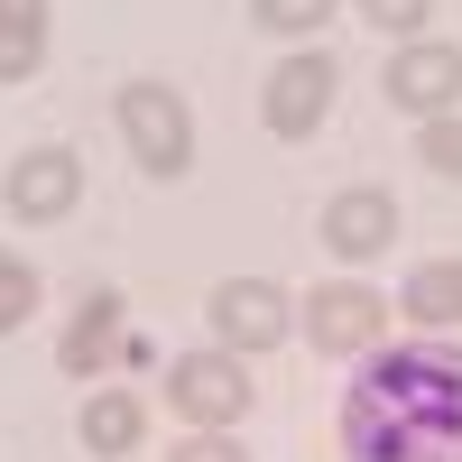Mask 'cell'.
Here are the masks:
<instances>
[{
    "mask_svg": "<svg viewBox=\"0 0 462 462\" xmlns=\"http://www.w3.org/2000/svg\"><path fill=\"white\" fill-rule=\"evenodd\" d=\"M352 462H462V352L453 342H379L342 398Z\"/></svg>",
    "mask_w": 462,
    "mask_h": 462,
    "instance_id": "6da1fadb",
    "label": "cell"
},
{
    "mask_svg": "<svg viewBox=\"0 0 462 462\" xmlns=\"http://www.w3.org/2000/svg\"><path fill=\"white\" fill-rule=\"evenodd\" d=\"M111 121H121V148L139 158V176L176 185L185 167H195V111H185V93L158 84V74H139V84L111 93Z\"/></svg>",
    "mask_w": 462,
    "mask_h": 462,
    "instance_id": "7a4b0ae2",
    "label": "cell"
},
{
    "mask_svg": "<svg viewBox=\"0 0 462 462\" xmlns=\"http://www.w3.org/2000/svg\"><path fill=\"white\" fill-rule=\"evenodd\" d=\"M333 56L324 47H296V56H278L268 65V84H259V121H268V139H315L324 121H333Z\"/></svg>",
    "mask_w": 462,
    "mask_h": 462,
    "instance_id": "3957f363",
    "label": "cell"
},
{
    "mask_svg": "<svg viewBox=\"0 0 462 462\" xmlns=\"http://www.w3.org/2000/svg\"><path fill=\"white\" fill-rule=\"evenodd\" d=\"M204 324H213V352H278V342L296 333V305L287 287H268V278H222L204 296Z\"/></svg>",
    "mask_w": 462,
    "mask_h": 462,
    "instance_id": "277c9868",
    "label": "cell"
},
{
    "mask_svg": "<svg viewBox=\"0 0 462 462\" xmlns=\"http://www.w3.org/2000/svg\"><path fill=\"white\" fill-rule=\"evenodd\" d=\"M167 407L195 416L204 435L241 426V416H250V370H241V352H176V361H167Z\"/></svg>",
    "mask_w": 462,
    "mask_h": 462,
    "instance_id": "5b68a950",
    "label": "cell"
},
{
    "mask_svg": "<svg viewBox=\"0 0 462 462\" xmlns=\"http://www.w3.org/2000/svg\"><path fill=\"white\" fill-rule=\"evenodd\" d=\"M296 333L315 342V352H379V342H389V296L361 287V278L315 287V296L296 305Z\"/></svg>",
    "mask_w": 462,
    "mask_h": 462,
    "instance_id": "8992f818",
    "label": "cell"
},
{
    "mask_svg": "<svg viewBox=\"0 0 462 462\" xmlns=\"http://www.w3.org/2000/svg\"><path fill=\"white\" fill-rule=\"evenodd\" d=\"M379 93H389L407 121H444V111H462V47H444V37L398 47L389 74H379Z\"/></svg>",
    "mask_w": 462,
    "mask_h": 462,
    "instance_id": "52a82bcc",
    "label": "cell"
},
{
    "mask_svg": "<svg viewBox=\"0 0 462 462\" xmlns=\"http://www.w3.org/2000/svg\"><path fill=\"white\" fill-rule=\"evenodd\" d=\"M0 204L19 222H65L84 204V158H74V148H28V158L0 176Z\"/></svg>",
    "mask_w": 462,
    "mask_h": 462,
    "instance_id": "ba28073f",
    "label": "cell"
},
{
    "mask_svg": "<svg viewBox=\"0 0 462 462\" xmlns=\"http://www.w3.org/2000/svg\"><path fill=\"white\" fill-rule=\"evenodd\" d=\"M398 241V195H389V185H342V195L324 204V250L333 259H379V250H389Z\"/></svg>",
    "mask_w": 462,
    "mask_h": 462,
    "instance_id": "9c48e42d",
    "label": "cell"
},
{
    "mask_svg": "<svg viewBox=\"0 0 462 462\" xmlns=\"http://www.w3.org/2000/svg\"><path fill=\"white\" fill-rule=\"evenodd\" d=\"M121 315H130V305L111 296V287H93L84 305H74L65 342H56V370H65V379H84V389H102V370L121 361Z\"/></svg>",
    "mask_w": 462,
    "mask_h": 462,
    "instance_id": "30bf717a",
    "label": "cell"
},
{
    "mask_svg": "<svg viewBox=\"0 0 462 462\" xmlns=\"http://www.w3.org/2000/svg\"><path fill=\"white\" fill-rule=\"evenodd\" d=\"M74 435H84V453H93V462H121V453H139V444H148V407H139L130 389H93V398H84V426H74Z\"/></svg>",
    "mask_w": 462,
    "mask_h": 462,
    "instance_id": "8fae6325",
    "label": "cell"
},
{
    "mask_svg": "<svg viewBox=\"0 0 462 462\" xmlns=\"http://www.w3.org/2000/svg\"><path fill=\"white\" fill-rule=\"evenodd\" d=\"M398 315H407V324H426V333H462V259H426V268H407Z\"/></svg>",
    "mask_w": 462,
    "mask_h": 462,
    "instance_id": "7c38bea8",
    "label": "cell"
},
{
    "mask_svg": "<svg viewBox=\"0 0 462 462\" xmlns=\"http://www.w3.org/2000/svg\"><path fill=\"white\" fill-rule=\"evenodd\" d=\"M47 65V0H0V84H28Z\"/></svg>",
    "mask_w": 462,
    "mask_h": 462,
    "instance_id": "4fadbf2b",
    "label": "cell"
},
{
    "mask_svg": "<svg viewBox=\"0 0 462 462\" xmlns=\"http://www.w3.org/2000/svg\"><path fill=\"white\" fill-rule=\"evenodd\" d=\"M333 10H342V0H250V28H268V37H315Z\"/></svg>",
    "mask_w": 462,
    "mask_h": 462,
    "instance_id": "5bb4252c",
    "label": "cell"
},
{
    "mask_svg": "<svg viewBox=\"0 0 462 462\" xmlns=\"http://www.w3.org/2000/svg\"><path fill=\"white\" fill-rule=\"evenodd\" d=\"M416 167H435L444 185H462V111H444V121H416Z\"/></svg>",
    "mask_w": 462,
    "mask_h": 462,
    "instance_id": "9a60e30c",
    "label": "cell"
},
{
    "mask_svg": "<svg viewBox=\"0 0 462 462\" xmlns=\"http://www.w3.org/2000/svg\"><path fill=\"white\" fill-rule=\"evenodd\" d=\"M28 315H37V268H28L19 250H0V342H10Z\"/></svg>",
    "mask_w": 462,
    "mask_h": 462,
    "instance_id": "2e32d148",
    "label": "cell"
},
{
    "mask_svg": "<svg viewBox=\"0 0 462 462\" xmlns=\"http://www.w3.org/2000/svg\"><path fill=\"white\" fill-rule=\"evenodd\" d=\"M352 10L379 28V37H398V47H416L426 37V19H435V0H352Z\"/></svg>",
    "mask_w": 462,
    "mask_h": 462,
    "instance_id": "e0dca14e",
    "label": "cell"
},
{
    "mask_svg": "<svg viewBox=\"0 0 462 462\" xmlns=\"http://www.w3.org/2000/svg\"><path fill=\"white\" fill-rule=\"evenodd\" d=\"M167 462H250L241 444H231V435H195V444H176Z\"/></svg>",
    "mask_w": 462,
    "mask_h": 462,
    "instance_id": "ac0fdd59",
    "label": "cell"
}]
</instances>
